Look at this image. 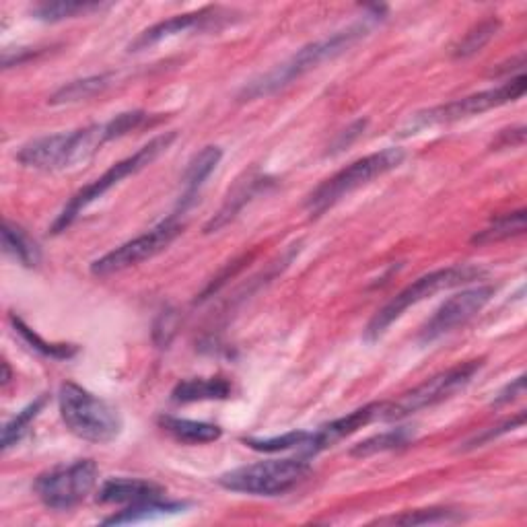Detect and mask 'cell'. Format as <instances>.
<instances>
[{
  "mask_svg": "<svg viewBox=\"0 0 527 527\" xmlns=\"http://www.w3.org/2000/svg\"><path fill=\"white\" fill-rule=\"evenodd\" d=\"M373 21H377V15H369L363 21L330 35V38H326V40L313 42V44L301 48L287 62L278 64L276 68L270 70V73L262 75L260 79H254L250 85H245L239 99L252 101V99H260V97H268L280 89L289 87L293 81H297L305 73H309V70L318 68L322 62L332 60V58L340 56L342 52H346L350 46H355L361 38H365V35L369 33Z\"/></svg>",
  "mask_w": 527,
  "mask_h": 527,
  "instance_id": "obj_1",
  "label": "cell"
},
{
  "mask_svg": "<svg viewBox=\"0 0 527 527\" xmlns=\"http://www.w3.org/2000/svg\"><path fill=\"white\" fill-rule=\"evenodd\" d=\"M58 406L66 429L87 443L105 445L122 433L120 412L77 383L66 381L60 385Z\"/></svg>",
  "mask_w": 527,
  "mask_h": 527,
  "instance_id": "obj_2",
  "label": "cell"
},
{
  "mask_svg": "<svg viewBox=\"0 0 527 527\" xmlns=\"http://www.w3.org/2000/svg\"><path fill=\"white\" fill-rule=\"evenodd\" d=\"M404 159H406V153L402 149L390 147V149L371 153L355 163H350L348 167L340 169L336 175H332L330 180L320 184L307 196V202H305L307 213L311 217L324 215L328 208L338 204L344 196L353 194L355 190L381 178V175L400 167Z\"/></svg>",
  "mask_w": 527,
  "mask_h": 527,
  "instance_id": "obj_3",
  "label": "cell"
},
{
  "mask_svg": "<svg viewBox=\"0 0 527 527\" xmlns=\"http://www.w3.org/2000/svg\"><path fill=\"white\" fill-rule=\"evenodd\" d=\"M480 276H484V270L478 266H470V264H460V266H449V268H441L435 272H429L425 276H420L418 280H414L412 285H408L404 291H400L388 305L381 307L375 315L373 320L367 326V338L369 340H377L385 334L396 320H400L402 315L418 305L420 301H425L441 291L447 289H455V287H462L468 283H474Z\"/></svg>",
  "mask_w": 527,
  "mask_h": 527,
  "instance_id": "obj_4",
  "label": "cell"
},
{
  "mask_svg": "<svg viewBox=\"0 0 527 527\" xmlns=\"http://www.w3.org/2000/svg\"><path fill=\"white\" fill-rule=\"evenodd\" d=\"M175 138H178V132H165L161 136H155L153 140H149L145 147H140L134 155L114 163L108 171L101 175V178H97L95 182H91L89 186L79 190L73 198H70V202L64 206V210L58 215V219L54 221L52 233L66 231L70 225L75 223V219L83 213V210L89 204L99 200L105 192H110L122 180L130 178V175L143 171L147 165H151L159 155H163L173 145Z\"/></svg>",
  "mask_w": 527,
  "mask_h": 527,
  "instance_id": "obj_5",
  "label": "cell"
},
{
  "mask_svg": "<svg viewBox=\"0 0 527 527\" xmlns=\"http://www.w3.org/2000/svg\"><path fill=\"white\" fill-rule=\"evenodd\" d=\"M311 472L305 458L268 460L235 468L219 478V484L231 493L252 497H280L291 493Z\"/></svg>",
  "mask_w": 527,
  "mask_h": 527,
  "instance_id": "obj_6",
  "label": "cell"
},
{
  "mask_svg": "<svg viewBox=\"0 0 527 527\" xmlns=\"http://www.w3.org/2000/svg\"><path fill=\"white\" fill-rule=\"evenodd\" d=\"M525 89H527V79L525 75H519L495 89H486V91L462 97V99L449 101L445 105H437V108L418 112L410 118L408 126L404 128V134H414L418 130H425L431 126L453 124V122H460L472 116H480L484 112H490L495 108H501V105L521 99Z\"/></svg>",
  "mask_w": 527,
  "mask_h": 527,
  "instance_id": "obj_7",
  "label": "cell"
},
{
  "mask_svg": "<svg viewBox=\"0 0 527 527\" xmlns=\"http://www.w3.org/2000/svg\"><path fill=\"white\" fill-rule=\"evenodd\" d=\"M480 369H482V361H468L433 375L431 379L416 385L414 390L406 392L402 398L394 402H385L381 423H398V420L410 414H416L420 410L449 400L451 396L462 392Z\"/></svg>",
  "mask_w": 527,
  "mask_h": 527,
  "instance_id": "obj_8",
  "label": "cell"
},
{
  "mask_svg": "<svg viewBox=\"0 0 527 527\" xmlns=\"http://www.w3.org/2000/svg\"><path fill=\"white\" fill-rule=\"evenodd\" d=\"M97 474L93 460H77L40 474L33 482V490L48 509L68 511L87 499L97 484Z\"/></svg>",
  "mask_w": 527,
  "mask_h": 527,
  "instance_id": "obj_9",
  "label": "cell"
},
{
  "mask_svg": "<svg viewBox=\"0 0 527 527\" xmlns=\"http://www.w3.org/2000/svg\"><path fill=\"white\" fill-rule=\"evenodd\" d=\"M182 229H184V225L180 223V215L173 213L169 219H165L163 223H159L151 231L122 243L120 248H116L105 256H101L99 260H95L91 264V274L110 276V274H116V272L132 268V266L143 264V262L155 258L157 254H161L163 250H167L169 245L175 241V237L182 233Z\"/></svg>",
  "mask_w": 527,
  "mask_h": 527,
  "instance_id": "obj_10",
  "label": "cell"
},
{
  "mask_svg": "<svg viewBox=\"0 0 527 527\" xmlns=\"http://www.w3.org/2000/svg\"><path fill=\"white\" fill-rule=\"evenodd\" d=\"M495 297V287L490 285H478L472 289H466L458 295L447 299L437 311L433 318L420 330L418 340L423 344H431L460 326H466L472 318L488 305V301Z\"/></svg>",
  "mask_w": 527,
  "mask_h": 527,
  "instance_id": "obj_11",
  "label": "cell"
},
{
  "mask_svg": "<svg viewBox=\"0 0 527 527\" xmlns=\"http://www.w3.org/2000/svg\"><path fill=\"white\" fill-rule=\"evenodd\" d=\"M383 406L385 402H373L367 404L355 412H350L348 416H342L338 420H332L330 425L320 427L315 433H309V441L301 449L305 458H311V455H318L320 451L336 445L344 437L357 433L359 429L375 423V420L383 418Z\"/></svg>",
  "mask_w": 527,
  "mask_h": 527,
  "instance_id": "obj_12",
  "label": "cell"
},
{
  "mask_svg": "<svg viewBox=\"0 0 527 527\" xmlns=\"http://www.w3.org/2000/svg\"><path fill=\"white\" fill-rule=\"evenodd\" d=\"M217 9H202L196 13H186V15H175L167 21H161L149 29H145L143 33L138 35V38L130 44V52H140V50H147L163 40L175 38V35L192 31V29H200L204 27L208 21H213V17H217Z\"/></svg>",
  "mask_w": 527,
  "mask_h": 527,
  "instance_id": "obj_13",
  "label": "cell"
},
{
  "mask_svg": "<svg viewBox=\"0 0 527 527\" xmlns=\"http://www.w3.org/2000/svg\"><path fill=\"white\" fill-rule=\"evenodd\" d=\"M66 149H68V132H58L50 136L35 138L23 145L17 153V161L31 169L54 171L66 169Z\"/></svg>",
  "mask_w": 527,
  "mask_h": 527,
  "instance_id": "obj_14",
  "label": "cell"
},
{
  "mask_svg": "<svg viewBox=\"0 0 527 527\" xmlns=\"http://www.w3.org/2000/svg\"><path fill=\"white\" fill-rule=\"evenodd\" d=\"M165 488L143 478H110L97 490V501L105 505H134L151 499H163Z\"/></svg>",
  "mask_w": 527,
  "mask_h": 527,
  "instance_id": "obj_15",
  "label": "cell"
},
{
  "mask_svg": "<svg viewBox=\"0 0 527 527\" xmlns=\"http://www.w3.org/2000/svg\"><path fill=\"white\" fill-rule=\"evenodd\" d=\"M223 159V151L221 147L215 145H208L204 147L200 153H196L192 157V161L188 163L186 171H184V192L182 198L178 202V208H175V215H186V210L196 202V196L200 192V188L206 184V180L213 175V171L217 169V165Z\"/></svg>",
  "mask_w": 527,
  "mask_h": 527,
  "instance_id": "obj_16",
  "label": "cell"
},
{
  "mask_svg": "<svg viewBox=\"0 0 527 527\" xmlns=\"http://www.w3.org/2000/svg\"><path fill=\"white\" fill-rule=\"evenodd\" d=\"M231 396V383L223 377H200L186 379L175 385L171 392V402L192 404L206 400H227Z\"/></svg>",
  "mask_w": 527,
  "mask_h": 527,
  "instance_id": "obj_17",
  "label": "cell"
},
{
  "mask_svg": "<svg viewBox=\"0 0 527 527\" xmlns=\"http://www.w3.org/2000/svg\"><path fill=\"white\" fill-rule=\"evenodd\" d=\"M268 184H272V182L266 180V178H254V175H250L248 180H241V182L233 188V192L227 196V200H225V204L221 206L219 213L206 223L204 231H206V233H215V231L223 229L227 223H231V221L237 217L239 210H241L245 204H248L256 194H260Z\"/></svg>",
  "mask_w": 527,
  "mask_h": 527,
  "instance_id": "obj_18",
  "label": "cell"
},
{
  "mask_svg": "<svg viewBox=\"0 0 527 527\" xmlns=\"http://www.w3.org/2000/svg\"><path fill=\"white\" fill-rule=\"evenodd\" d=\"M159 427L171 435L175 441L186 443V445H204L217 441L223 431L217 425L210 423H198V420L188 418H175V416H161Z\"/></svg>",
  "mask_w": 527,
  "mask_h": 527,
  "instance_id": "obj_19",
  "label": "cell"
},
{
  "mask_svg": "<svg viewBox=\"0 0 527 527\" xmlns=\"http://www.w3.org/2000/svg\"><path fill=\"white\" fill-rule=\"evenodd\" d=\"M3 250L25 268L38 266L42 260L40 245L35 243L19 225L5 221L3 225Z\"/></svg>",
  "mask_w": 527,
  "mask_h": 527,
  "instance_id": "obj_20",
  "label": "cell"
},
{
  "mask_svg": "<svg viewBox=\"0 0 527 527\" xmlns=\"http://www.w3.org/2000/svg\"><path fill=\"white\" fill-rule=\"evenodd\" d=\"M188 505L186 503H173V501H163V499H151L143 503H134L120 511L118 515H112L105 519V525H122V523H138L147 521L155 517H165V515H175L184 511Z\"/></svg>",
  "mask_w": 527,
  "mask_h": 527,
  "instance_id": "obj_21",
  "label": "cell"
},
{
  "mask_svg": "<svg viewBox=\"0 0 527 527\" xmlns=\"http://www.w3.org/2000/svg\"><path fill=\"white\" fill-rule=\"evenodd\" d=\"M525 233V208L515 210V213H507L499 219H495L490 223L486 229L478 231L472 237L474 245H490V243H497V241H505L517 235Z\"/></svg>",
  "mask_w": 527,
  "mask_h": 527,
  "instance_id": "obj_22",
  "label": "cell"
},
{
  "mask_svg": "<svg viewBox=\"0 0 527 527\" xmlns=\"http://www.w3.org/2000/svg\"><path fill=\"white\" fill-rule=\"evenodd\" d=\"M11 324L15 328V332L23 338L25 344H29L35 353H40L48 359H73L79 348L73 346V344H52V342H46L44 338H40L38 334H35L21 318H15V315H11Z\"/></svg>",
  "mask_w": 527,
  "mask_h": 527,
  "instance_id": "obj_23",
  "label": "cell"
},
{
  "mask_svg": "<svg viewBox=\"0 0 527 527\" xmlns=\"http://www.w3.org/2000/svg\"><path fill=\"white\" fill-rule=\"evenodd\" d=\"M412 439H414V435L408 427L394 429V431L381 433V435H375L371 439L357 443L353 449H350V455H355V458H369V455H375V453L406 447Z\"/></svg>",
  "mask_w": 527,
  "mask_h": 527,
  "instance_id": "obj_24",
  "label": "cell"
},
{
  "mask_svg": "<svg viewBox=\"0 0 527 527\" xmlns=\"http://www.w3.org/2000/svg\"><path fill=\"white\" fill-rule=\"evenodd\" d=\"M110 81H112L110 75H95V77L73 81V83L64 85L62 89H58L50 97V103L60 105V103H77V101L89 99V97L101 93L105 87H110Z\"/></svg>",
  "mask_w": 527,
  "mask_h": 527,
  "instance_id": "obj_25",
  "label": "cell"
},
{
  "mask_svg": "<svg viewBox=\"0 0 527 527\" xmlns=\"http://www.w3.org/2000/svg\"><path fill=\"white\" fill-rule=\"evenodd\" d=\"M499 29H501V21L497 17L484 19L482 23H478L476 27H472L464 35V40L458 46H455L453 56L455 58H470V56L478 54L490 40L495 38V35L499 33Z\"/></svg>",
  "mask_w": 527,
  "mask_h": 527,
  "instance_id": "obj_26",
  "label": "cell"
},
{
  "mask_svg": "<svg viewBox=\"0 0 527 527\" xmlns=\"http://www.w3.org/2000/svg\"><path fill=\"white\" fill-rule=\"evenodd\" d=\"M103 5L99 3H66V0H58V3H42L33 9L35 19L48 21V23H58L64 19L81 17L93 11H101Z\"/></svg>",
  "mask_w": 527,
  "mask_h": 527,
  "instance_id": "obj_27",
  "label": "cell"
},
{
  "mask_svg": "<svg viewBox=\"0 0 527 527\" xmlns=\"http://www.w3.org/2000/svg\"><path fill=\"white\" fill-rule=\"evenodd\" d=\"M44 404H46V398L35 400L29 406H25L13 420H9V423L3 429V439H0V443H3V445H0V447H3V451H9L13 445H17L21 441V437L27 433L29 425L42 412Z\"/></svg>",
  "mask_w": 527,
  "mask_h": 527,
  "instance_id": "obj_28",
  "label": "cell"
},
{
  "mask_svg": "<svg viewBox=\"0 0 527 527\" xmlns=\"http://www.w3.org/2000/svg\"><path fill=\"white\" fill-rule=\"evenodd\" d=\"M464 515L453 511V509H418V511H408L398 517H388L379 519L377 523H394V525H431V523H455L462 521Z\"/></svg>",
  "mask_w": 527,
  "mask_h": 527,
  "instance_id": "obj_29",
  "label": "cell"
},
{
  "mask_svg": "<svg viewBox=\"0 0 527 527\" xmlns=\"http://www.w3.org/2000/svg\"><path fill=\"white\" fill-rule=\"evenodd\" d=\"M309 441L307 431H293L285 433L280 437H268V439H243V443L256 449V451H266V453H276V451H287V449H303L305 443Z\"/></svg>",
  "mask_w": 527,
  "mask_h": 527,
  "instance_id": "obj_30",
  "label": "cell"
},
{
  "mask_svg": "<svg viewBox=\"0 0 527 527\" xmlns=\"http://www.w3.org/2000/svg\"><path fill=\"white\" fill-rule=\"evenodd\" d=\"M525 423V414L523 412H519L517 416H513V418H507L505 420V423H501V425H497V427H490V429H484L480 435H476V437H472L462 449H476V447H482L484 443H490V441H493V439H499L501 435H505V433H509V431H515V429H519L521 425Z\"/></svg>",
  "mask_w": 527,
  "mask_h": 527,
  "instance_id": "obj_31",
  "label": "cell"
},
{
  "mask_svg": "<svg viewBox=\"0 0 527 527\" xmlns=\"http://www.w3.org/2000/svg\"><path fill=\"white\" fill-rule=\"evenodd\" d=\"M149 120H151V116L145 112H126V114H120L105 124H108L110 140H114V138L126 136L132 130H138L140 126H145Z\"/></svg>",
  "mask_w": 527,
  "mask_h": 527,
  "instance_id": "obj_32",
  "label": "cell"
},
{
  "mask_svg": "<svg viewBox=\"0 0 527 527\" xmlns=\"http://www.w3.org/2000/svg\"><path fill=\"white\" fill-rule=\"evenodd\" d=\"M178 311L173 309H165L161 311V315L155 322V330H153V338H155V344L157 346H167L171 342V338L175 336V330H178Z\"/></svg>",
  "mask_w": 527,
  "mask_h": 527,
  "instance_id": "obj_33",
  "label": "cell"
},
{
  "mask_svg": "<svg viewBox=\"0 0 527 527\" xmlns=\"http://www.w3.org/2000/svg\"><path fill=\"white\" fill-rule=\"evenodd\" d=\"M523 392H525V377L519 375L517 379H513L511 383H507L505 388L495 396L493 406H505V404H511L513 400L521 398Z\"/></svg>",
  "mask_w": 527,
  "mask_h": 527,
  "instance_id": "obj_34",
  "label": "cell"
},
{
  "mask_svg": "<svg viewBox=\"0 0 527 527\" xmlns=\"http://www.w3.org/2000/svg\"><path fill=\"white\" fill-rule=\"evenodd\" d=\"M525 140V128H513V130H505L501 132V136L497 138V143H493V149H507V147H515V145H523Z\"/></svg>",
  "mask_w": 527,
  "mask_h": 527,
  "instance_id": "obj_35",
  "label": "cell"
},
{
  "mask_svg": "<svg viewBox=\"0 0 527 527\" xmlns=\"http://www.w3.org/2000/svg\"><path fill=\"white\" fill-rule=\"evenodd\" d=\"M365 126H367V122H357V124H353V126H350L348 130H344L346 134H340V138H338V143L334 145V149L336 151H340V149H344V147H348L350 143H353V140L365 130Z\"/></svg>",
  "mask_w": 527,
  "mask_h": 527,
  "instance_id": "obj_36",
  "label": "cell"
},
{
  "mask_svg": "<svg viewBox=\"0 0 527 527\" xmlns=\"http://www.w3.org/2000/svg\"><path fill=\"white\" fill-rule=\"evenodd\" d=\"M3 369H5V375H3V385H7V383L11 381V369H9V365H7V363L3 365Z\"/></svg>",
  "mask_w": 527,
  "mask_h": 527,
  "instance_id": "obj_37",
  "label": "cell"
}]
</instances>
